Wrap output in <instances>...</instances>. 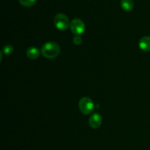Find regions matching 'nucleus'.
Segmentation results:
<instances>
[{
	"instance_id": "1",
	"label": "nucleus",
	"mask_w": 150,
	"mask_h": 150,
	"mask_svg": "<svg viewBox=\"0 0 150 150\" xmlns=\"http://www.w3.org/2000/svg\"><path fill=\"white\" fill-rule=\"evenodd\" d=\"M40 52L45 58L52 59L59 56L60 53V47L57 42L50 41V42H45L42 45Z\"/></svg>"
},
{
	"instance_id": "2",
	"label": "nucleus",
	"mask_w": 150,
	"mask_h": 150,
	"mask_svg": "<svg viewBox=\"0 0 150 150\" xmlns=\"http://www.w3.org/2000/svg\"><path fill=\"white\" fill-rule=\"evenodd\" d=\"M54 24L57 29L60 31L67 30L70 23L67 16L64 13H58L54 18Z\"/></svg>"
},
{
	"instance_id": "3",
	"label": "nucleus",
	"mask_w": 150,
	"mask_h": 150,
	"mask_svg": "<svg viewBox=\"0 0 150 150\" xmlns=\"http://www.w3.org/2000/svg\"><path fill=\"white\" fill-rule=\"evenodd\" d=\"M79 107L81 112L83 114H89L92 113L94 108H95V105L92 100L87 97L82 98L79 100Z\"/></svg>"
},
{
	"instance_id": "4",
	"label": "nucleus",
	"mask_w": 150,
	"mask_h": 150,
	"mask_svg": "<svg viewBox=\"0 0 150 150\" xmlns=\"http://www.w3.org/2000/svg\"><path fill=\"white\" fill-rule=\"evenodd\" d=\"M70 30L75 35H79L84 32L85 24L82 20L79 18H74L70 22Z\"/></svg>"
},
{
	"instance_id": "5",
	"label": "nucleus",
	"mask_w": 150,
	"mask_h": 150,
	"mask_svg": "<svg viewBox=\"0 0 150 150\" xmlns=\"http://www.w3.org/2000/svg\"><path fill=\"white\" fill-rule=\"evenodd\" d=\"M102 117L98 113H94L89 119V125L92 129H98L102 125Z\"/></svg>"
},
{
	"instance_id": "6",
	"label": "nucleus",
	"mask_w": 150,
	"mask_h": 150,
	"mask_svg": "<svg viewBox=\"0 0 150 150\" xmlns=\"http://www.w3.org/2000/svg\"><path fill=\"white\" fill-rule=\"evenodd\" d=\"M139 46L142 51L145 52L150 51V37L144 36L139 40Z\"/></svg>"
},
{
	"instance_id": "7",
	"label": "nucleus",
	"mask_w": 150,
	"mask_h": 150,
	"mask_svg": "<svg viewBox=\"0 0 150 150\" xmlns=\"http://www.w3.org/2000/svg\"><path fill=\"white\" fill-rule=\"evenodd\" d=\"M40 51L36 47H29L26 51V56L29 59H37L40 54Z\"/></svg>"
},
{
	"instance_id": "8",
	"label": "nucleus",
	"mask_w": 150,
	"mask_h": 150,
	"mask_svg": "<svg viewBox=\"0 0 150 150\" xmlns=\"http://www.w3.org/2000/svg\"><path fill=\"white\" fill-rule=\"evenodd\" d=\"M121 7L126 12H130L134 7L133 0H121Z\"/></svg>"
},
{
	"instance_id": "9",
	"label": "nucleus",
	"mask_w": 150,
	"mask_h": 150,
	"mask_svg": "<svg viewBox=\"0 0 150 150\" xmlns=\"http://www.w3.org/2000/svg\"><path fill=\"white\" fill-rule=\"evenodd\" d=\"M19 3L23 7H32L36 3L37 0H18Z\"/></svg>"
},
{
	"instance_id": "10",
	"label": "nucleus",
	"mask_w": 150,
	"mask_h": 150,
	"mask_svg": "<svg viewBox=\"0 0 150 150\" xmlns=\"http://www.w3.org/2000/svg\"><path fill=\"white\" fill-rule=\"evenodd\" d=\"M13 51H14V48H13V45H7L3 47L1 52H2V54H6V55H10V54H13Z\"/></svg>"
},
{
	"instance_id": "11",
	"label": "nucleus",
	"mask_w": 150,
	"mask_h": 150,
	"mask_svg": "<svg viewBox=\"0 0 150 150\" xmlns=\"http://www.w3.org/2000/svg\"><path fill=\"white\" fill-rule=\"evenodd\" d=\"M73 42H74L75 45H80L81 43L82 39H81V38L79 36V35H76V36L73 38Z\"/></svg>"
}]
</instances>
